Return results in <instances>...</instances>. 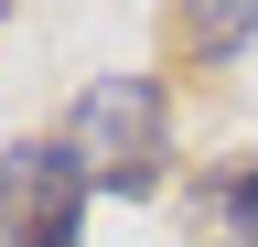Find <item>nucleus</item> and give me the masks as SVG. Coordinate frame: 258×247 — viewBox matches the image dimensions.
Returning a JSON list of instances; mask_svg holds the SVG:
<instances>
[{
  "label": "nucleus",
  "mask_w": 258,
  "mask_h": 247,
  "mask_svg": "<svg viewBox=\"0 0 258 247\" xmlns=\"http://www.w3.org/2000/svg\"><path fill=\"white\" fill-rule=\"evenodd\" d=\"M64 140H76V161H86L97 194H161V161H172V86L161 75H86Z\"/></svg>",
  "instance_id": "nucleus-1"
},
{
  "label": "nucleus",
  "mask_w": 258,
  "mask_h": 247,
  "mask_svg": "<svg viewBox=\"0 0 258 247\" xmlns=\"http://www.w3.org/2000/svg\"><path fill=\"white\" fill-rule=\"evenodd\" d=\"M86 161L76 140H11L0 150V247H86Z\"/></svg>",
  "instance_id": "nucleus-2"
},
{
  "label": "nucleus",
  "mask_w": 258,
  "mask_h": 247,
  "mask_svg": "<svg viewBox=\"0 0 258 247\" xmlns=\"http://www.w3.org/2000/svg\"><path fill=\"white\" fill-rule=\"evenodd\" d=\"M183 247H258V161H205L183 183Z\"/></svg>",
  "instance_id": "nucleus-3"
},
{
  "label": "nucleus",
  "mask_w": 258,
  "mask_h": 247,
  "mask_svg": "<svg viewBox=\"0 0 258 247\" xmlns=\"http://www.w3.org/2000/svg\"><path fill=\"white\" fill-rule=\"evenodd\" d=\"M183 43L205 54V65H226V54H247V43H258V0H247V11H183Z\"/></svg>",
  "instance_id": "nucleus-4"
}]
</instances>
